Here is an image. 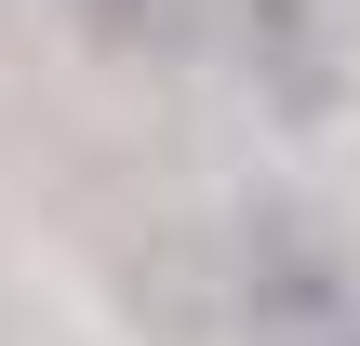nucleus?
I'll use <instances>...</instances> for the list:
<instances>
[{
	"label": "nucleus",
	"mask_w": 360,
	"mask_h": 346,
	"mask_svg": "<svg viewBox=\"0 0 360 346\" xmlns=\"http://www.w3.org/2000/svg\"><path fill=\"white\" fill-rule=\"evenodd\" d=\"M227 307L240 346H360V267L321 240L307 200H254L227 240Z\"/></svg>",
	"instance_id": "f257e3e1"
},
{
	"label": "nucleus",
	"mask_w": 360,
	"mask_h": 346,
	"mask_svg": "<svg viewBox=\"0 0 360 346\" xmlns=\"http://www.w3.org/2000/svg\"><path fill=\"white\" fill-rule=\"evenodd\" d=\"M67 27L120 67H174V53L214 40V0H67Z\"/></svg>",
	"instance_id": "7ed1b4c3"
},
{
	"label": "nucleus",
	"mask_w": 360,
	"mask_h": 346,
	"mask_svg": "<svg viewBox=\"0 0 360 346\" xmlns=\"http://www.w3.org/2000/svg\"><path fill=\"white\" fill-rule=\"evenodd\" d=\"M214 40L240 53L254 107L281 133H321L347 107V27H334V0H214Z\"/></svg>",
	"instance_id": "f03ea898"
}]
</instances>
